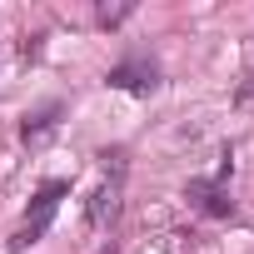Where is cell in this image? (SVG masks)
Wrapping results in <instances>:
<instances>
[{"label":"cell","instance_id":"obj_3","mask_svg":"<svg viewBox=\"0 0 254 254\" xmlns=\"http://www.w3.org/2000/svg\"><path fill=\"white\" fill-rule=\"evenodd\" d=\"M115 209H120V170H115V175L90 194V224H95V229H105V224L115 219Z\"/></svg>","mask_w":254,"mask_h":254},{"label":"cell","instance_id":"obj_1","mask_svg":"<svg viewBox=\"0 0 254 254\" xmlns=\"http://www.w3.org/2000/svg\"><path fill=\"white\" fill-rule=\"evenodd\" d=\"M60 199H65V185L60 180H50V185H40V194H35V204L25 209V219H20V229H15V249H25V244H40L45 239V229H50V219H55V209H60Z\"/></svg>","mask_w":254,"mask_h":254},{"label":"cell","instance_id":"obj_2","mask_svg":"<svg viewBox=\"0 0 254 254\" xmlns=\"http://www.w3.org/2000/svg\"><path fill=\"white\" fill-rule=\"evenodd\" d=\"M110 85H115V90L150 95L160 80H155V65H150V60H125V65H115V70H110Z\"/></svg>","mask_w":254,"mask_h":254},{"label":"cell","instance_id":"obj_6","mask_svg":"<svg viewBox=\"0 0 254 254\" xmlns=\"http://www.w3.org/2000/svg\"><path fill=\"white\" fill-rule=\"evenodd\" d=\"M130 10H135V5H100V10H95V20H100V25L110 30V25H120V20L130 15Z\"/></svg>","mask_w":254,"mask_h":254},{"label":"cell","instance_id":"obj_5","mask_svg":"<svg viewBox=\"0 0 254 254\" xmlns=\"http://www.w3.org/2000/svg\"><path fill=\"white\" fill-rule=\"evenodd\" d=\"M190 199H199V209H209V214H229L219 185H190Z\"/></svg>","mask_w":254,"mask_h":254},{"label":"cell","instance_id":"obj_4","mask_svg":"<svg viewBox=\"0 0 254 254\" xmlns=\"http://www.w3.org/2000/svg\"><path fill=\"white\" fill-rule=\"evenodd\" d=\"M55 125H60V110L50 105L45 115H35V120H25V140H30V145H45V140L55 135Z\"/></svg>","mask_w":254,"mask_h":254}]
</instances>
